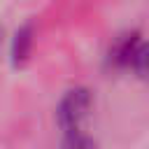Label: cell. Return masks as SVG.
<instances>
[{"mask_svg": "<svg viewBox=\"0 0 149 149\" xmlns=\"http://www.w3.org/2000/svg\"><path fill=\"white\" fill-rule=\"evenodd\" d=\"M91 109V93L86 88H72L65 93V98L58 105V123L61 128L68 130H77L79 123L84 121V116Z\"/></svg>", "mask_w": 149, "mask_h": 149, "instance_id": "obj_1", "label": "cell"}, {"mask_svg": "<svg viewBox=\"0 0 149 149\" xmlns=\"http://www.w3.org/2000/svg\"><path fill=\"white\" fill-rule=\"evenodd\" d=\"M140 42H142V40H140L137 33H126V35L116 37L114 44L109 47L107 61H109L114 68H130V58H133V54H135V49H137Z\"/></svg>", "mask_w": 149, "mask_h": 149, "instance_id": "obj_2", "label": "cell"}, {"mask_svg": "<svg viewBox=\"0 0 149 149\" xmlns=\"http://www.w3.org/2000/svg\"><path fill=\"white\" fill-rule=\"evenodd\" d=\"M30 44H33V30H30V26L19 28L16 35H14V40H12V58H14V63H21L28 56Z\"/></svg>", "mask_w": 149, "mask_h": 149, "instance_id": "obj_3", "label": "cell"}, {"mask_svg": "<svg viewBox=\"0 0 149 149\" xmlns=\"http://www.w3.org/2000/svg\"><path fill=\"white\" fill-rule=\"evenodd\" d=\"M130 70L142 79H149V42L137 44V49L130 58Z\"/></svg>", "mask_w": 149, "mask_h": 149, "instance_id": "obj_4", "label": "cell"}, {"mask_svg": "<svg viewBox=\"0 0 149 149\" xmlns=\"http://www.w3.org/2000/svg\"><path fill=\"white\" fill-rule=\"evenodd\" d=\"M63 149H95V140L86 133L77 130H68L65 140H63Z\"/></svg>", "mask_w": 149, "mask_h": 149, "instance_id": "obj_5", "label": "cell"}]
</instances>
